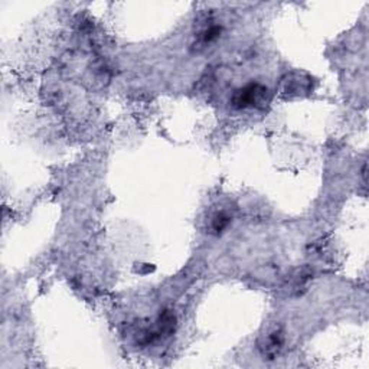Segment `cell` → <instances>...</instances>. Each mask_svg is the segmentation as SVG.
<instances>
[{
	"instance_id": "3",
	"label": "cell",
	"mask_w": 369,
	"mask_h": 369,
	"mask_svg": "<svg viewBox=\"0 0 369 369\" xmlns=\"http://www.w3.org/2000/svg\"><path fill=\"white\" fill-rule=\"evenodd\" d=\"M229 224V217L228 215H225L224 212H221V214H218L217 217L214 218V221H212V228L214 231H217V232H221L222 229H225L228 227Z\"/></svg>"
},
{
	"instance_id": "1",
	"label": "cell",
	"mask_w": 369,
	"mask_h": 369,
	"mask_svg": "<svg viewBox=\"0 0 369 369\" xmlns=\"http://www.w3.org/2000/svg\"><path fill=\"white\" fill-rule=\"evenodd\" d=\"M270 101L268 89L260 84H248L244 88L237 89L232 95V105L235 108H248V107H257L263 108Z\"/></svg>"
},
{
	"instance_id": "2",
	"label": "cell",
	"mask_w": 369,
	"mask_h": 369,
	"mask_svg": "<svg viewBox=\"0 0 369 369\" xmlns=\"http://www.w3.org/2000/svg\"><path fill=\"white\" fill-rule=\"evenodd\" d=\"M267 346H264V354L271 355V354H276L283 345V336H281L280 332H273L270 333L267 338Z\"/></svg>"
}]
</instances>
